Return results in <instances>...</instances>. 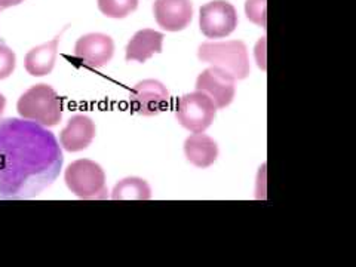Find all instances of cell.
Instances as JSON below:
<instances>
[{"instance_id":"52a82bcc","label":"cell","mask_w":356,"mask_h":267,"mask_svg":"<svg viewBox=\"0 0 356 267\" xmlns=\"http://www.w3.org/2000/svg\"><path fill=\"white\" fill-rule=\"evenodd\" d=\"M170 106V91L161 81L144 79L132 88L129 107L140 116H158Z\"/></svg>"},{"instance_id":"9c48e42d","label":"cell","mask_w":356,"mask_h":267,"mask_svg":"<svg viewBox=\"0 0 356 267\" xmlns=\"http://www.w3.org/2000/svg\"><path fill=\"white\" fill-rule=\"evenodd\" d=\"M236 81L225 70L211 65L196 79V91L207 94L217 108H226L232 104L236 94Z\"/></svg>"},{"instance_id":"5b68a950","label":"cell","mask_w":356,"mask_h":267,"mask_svg":"<svg viewBox=\"0 0 356 267\" xmlns=\"http://www.w3.org/2000/svg\"><path fill=\"white\" fill-rule=\"evenodd\" d=\"M217 106L207 94L195 91L183 95L177 103L175 119L192 134L207 131L217 116Z\"/></svg>"},{"instance_id":"ffe728a7","label":"cell","mask_w":356,"mask_h":267,"mask_svg":"<svg viewBox=\"0 0 356 267\" xmlns=\"http://www.w3.org/2000/svg\"><path fill=\"white\" fill-rule=\"evenodd\" d=\"M24 0H0V10L8 9V8H13L17 5H21Z\"/></svg>"},{"instance_id":"e0dca14e","label":"cell","mask_w":356,"mask_h":267,"mask_svg":"<svg viewBox=\"0 0 356 267\" xmlns=\"http://www.w3.org/2000/svg\"><path fill=\"white\" fill-rule=\"evenodd\" d=\"M245 15L255 26L266 29L267 24V0H247Z\"/></svg>"},{"instance_id":"ac0fdd59","label":"cell","mask_w":356,"mask_h":267,"mask_svg":"<svg viewBox=\"0 0 356 267\" xmlns=\"http://www.w3.org/2000/svg\"><path fill=\"white\" fill-rule=\"evenodd\" d=\"M17 55L10 49L8 44L0 43V81L8 79V77L15 72Z\"/></svg>"},{"instance_id":"3957f363","label":"cell","mask_w":356,"mask_h":267,"mask_svg":"<svg viewBox=\"0 0 356 267\" xmlns=\"http://www.w3.org/2000/svg\"><path fill=\"white\" fill-rule=\"evenodd\" d=\"M197 58L225 70L235 81L247 79L251 73L248 48L242 40L205 42L197 49Z\"/></svg>"},{"instance_id":"277c9868","label":"cell","mask_w":356,"mask_h":267,"mask_svg":"<svg viewBox=\"0 0 356 267\" xmlns=\"http://www.w3.org/2000/svg\"><path fill=\"white\" fill-rule=\"evenodd\" d=\"M64 181L69 191L83 200H104L108 197L103 166L91 159H77L67 166Z\"/></svg>"},{"instance_id":"4fadbf2b","label":"cell","mask_w":356,"mask_h":267,"mask_svg":"<svg viewBox=\"0 0 356 267\" xmlns=\"http://www.w3.org/2000/svg\"><path fill=\"white\" fill-rule=\"evenodd\" d=\"M186 159L196 168H209L218 159V144L204 132L192 134L184 141Z\"/></svg>"},{"instance_id":"5bb4252c","label":"cell","mask_w":356,"mask_h":267,"mask_svg":"<svg viewBox=\"0 0 356 267\" xmlns=\"http://www.w3.org/2000/svg\"><path fill=\"white\" fill-rule=\"evenodd\" d=\"M58 44L60 36L40 44V47L30 49L24 58L26 72L35 77L48 76L49 73H52L55 61H57L58 57Z\"/></svg>"},{"instance_id":"8992f818","label":"cell","mask_w":356,"mask_h":267,"mask_svg":"<svg viewBox=\"0 0 356 267\" xmlns=\"http://www.w3.org/2000/svg\"><path fill=\"white\" fill-rule=\"evenodd\" d=\"M239 24L236 8L227 0H213L200 6L199 27L208 39H222L230 36Z\"/></svg>"},{"instance_id":"ba28073f","label":"cell","mask_w":356,"mask_h":267,"mask_svg":"<svg viewBox=\"0 0 356 267\" xmlns=\"http://www.w3.org/2000/svg\"><path fill=\"white\" fill-rule=\"evenodd\" d=\"M73 55L89 69H102L115 55V42L104 33H88L77 39Z\"/></svg>"},{"instance_id":"7a4b0ae2","label":"cell","mask_w":356,"mask_h":267,"mask_svg":"<svg viewBox=\"0 0 356 267\" xmlns=\"http://www.w3.org/2000/svg\"><path fill=\"white\" fill-rule=\"evenodd\" d=\"M17 111L22 119L44 127H57L63 119V103L57 91L47 83L29 88L17 102Z\"/></svg>"},{"instance_id":"8fae6325","label":"cell","mask_w":356,"mask_h":267,"mask_svg":"<svg viewBox=\"0 0 356 267\" xmlns=\"http://www.w3.org/2000/svg\"><path fill=\"white\" fill-rule=\"evenodd\" d=\"M97 136V127L88 115H74L60 134V146L65 152L76 153L91 146Z\"/></svg>"},{"instance_id":"d6986e66","label":"cell","mask_w":356,"mask_h":267,"mask_svg":"<svg viewBox=\"0 0 356 267\" xmlns=\"http://www.w3.org/2000/svg\"><path fill=\"white\" fill-rule=\"evenodd\" d=\"M255 60L261 70H266V38L260 39L255 47Z\"/></svg>"},{"instance_id":"44dd1931","label":"cell","mask_w":356,"mask_h":267,"mask_svg":"<svg viewBox=\"0 0 356 267\" xmlns=\"http://www.w3.org/2000/svg\"><path fill=\"white\" fill-rule=\"evenodd\" d=\"M5 107H6V98L2 92H0V118H2V115H3Z\"/></svg>"},{"instance_id":"7c38bea8","label":"cell","mask_w":356,"mask_h":267,"mask_svg":"<svg viewBox=\"0 0 356 267\" xmlns=\"http://www.w3.org/2000/svg\"><path fill=\"white\" fill-rule=\"evenodd\" d=\"M163 33L153 29L138 30L128 42L125 49V58L128 63H146L154 54H161L163 49Z\"/></svg>"},{"instance_id":"9a60e30c","label":"cell","mask_w":356,"mask_h":267,"mask_svg":"<svg viewBox=\"0 0 356 267\" xmlns=\"http://www.w3.org/2000/svg\"><path fill=\"white\" fill-rule=\"evenodd\" d=\"M152 188L146 180L140 177H127L120 180L111 192L113 200H149Z\"/></svg>"},{"instance_id":"30bf717a","label":"cell","mask_w":356,"mask_h":267,"mask_svg":"<svg viewBox=\"0 0 356 267\" xmlns=\"http://www.w3.org/2000/svg\"><path fill=\"white\" fill-rule=\"evenodd\" d=\"M192 0H154L153 15L158 26L166 31H181L192 24Z\"/></svg>"},{"instance_id":"6da1fadb","label":"cell","mask_w":356,"mask_h":267,"mask_svg":"<svg viewBox=\"0 0 356 267\" xmlns=\"http://www.w3.org/2000/svg\"><path fill=\"white\" fill-rule=\"evenodd\" d=\"M64 163L60 141L27 119L0 122V199L39 196L57 180Z\"/></svg>"},{"instance_id":"2e32d148","label":"cell","mask_w":356,"mask_h":267,"mask_svg":"<svg viewBox=\"0 0 356 267\" xmlns=\"http://www.w3.org/2000/svg\"><path fill=\"white\" fill-rule=\"evenodd\" d=\"M99 13L108 18H127L132 13H136L140 0H97Z\"/></svg>"}]
</instances>
